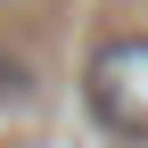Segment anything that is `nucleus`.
<instances>
[{"mask_svg":"<svg viewBox=\"0 0 148 148\" xmlns=\"http://www.w3.org/2000/svg\"><path fill=\"white\" fill-rule=\"evenodd\" d=\"M90 115L107 123V132H132L148 140V41H107L99 58H90Z\"/></svg>","mask_w":148,"mask_h":148,"instance_id":"obj_1","label":"nucleus"}]
</instances>
